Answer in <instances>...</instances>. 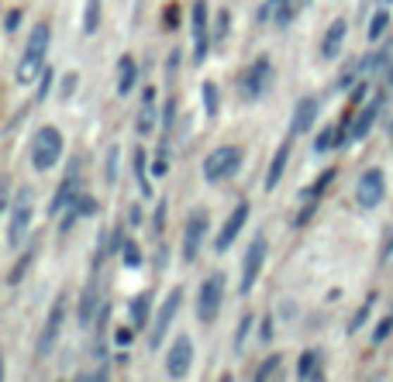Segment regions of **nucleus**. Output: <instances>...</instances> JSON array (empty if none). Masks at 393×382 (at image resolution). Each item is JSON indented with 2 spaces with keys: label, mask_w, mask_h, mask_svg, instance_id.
<instances>
[{
  "label": "nucleus",
  "mask_w": 393,
  "mask_h": 382,
  "mask_svg": "<svg viewBox=\"0 0 393 382\" xmlns=\"http://www.w3.org/2000/svg\"><path fill=\"white\" fill-rule=\"evenodd\" d=\"M249 214H252V207H249V200H242L235 210L228 214V221H225V227L218 231V238H214V248L218 252H228L231 241L242 234V227H245V221H249Z\"/></svg>",
  "instance_id": "obj_12"
},
{
  "label": "nucleus",
  "mask_w": 393,
  "mask_h": 382,
  "mask_svg": "<svg viewBox=\"0 0 393 382\" xmlns=\"http://www.w3.org/2000/svg\"><path fill=\"white\" fill-rule=\"evenodd\" d=\"M18 25H21V11H11L7 14V21H4V28H7V34L18 32Z\"/></svg>",
  "instance_id": "obj_41"
},
{
  "label": "nucleus",
  "mask_w": 393,
  "mask_h": 382,
  "mask_svg": "<svg viewBox=\"0 0 393 382\" xmlns=\"http://www.w3.org/2000/svg\"><path fill=\"white\" fill-rule=\"evenodd\" d=\"M345 32H349V25H345L342 18H335V21H331V28H328V34H325V42H321V56H325L328 63H331V59H338L342 42H345Z\"/></svg>",
  "instance_id": "obj_18"
},
{
  "label": "nucleus",
  "mask_w": 393,
  "mask_h": 382,
  "mask_svg": "<svg viewBox=\"0 0 393 382\" xmlns=\"http://www.w3.org/2000/svg\"><path fill=\"white\" fill-rule=\"evenodd\" d=\"M152 176H166V159H156V162H152Z\"/></svg>",
  "instance_id": "obj_45"
},
{
  "label": "nucleus",
  "mask_w": 393,
  "mask_h": 382,
  "mask_svg": "<svg viewBox=\"0 0 393 382\" xmlns=\"http://www.w3.org/2000/svg\"><path fill=\"white\" fill-rule=\"evenodd\" d=\"M190 365H194V341H190L187 334H180V338L173 341L169 355H166V372H169L173 379H183V376L190 372Z\"/></svg>",
  "instance_id": "obj_11"
},
{
  "label": "nucleus",
  "mask_w": 393,
  "mask_h": 382,
  "mask_svg": "<svg viewBox=\"0 0 393 382\" xmlns=\"http://www.w3.org/2000/svg\"><path fill=\"white\" fill-rule=\"evenodd\" d=\"M63 159V131L59 127H38L32 138V165L38 172L56 169V162Z\"/></svg>",
  "instance_id": "obj_2"
},
{
  "label": "nucleus",
  "mask_w": 393,
  "mask_h": 382,
  "mask_svg": "<svg viewBox=\"0 0 393 382\" xmlns=\"http://www.w3.org/2000/svg\"><path fill=\"white\" fill-rule=\"evenodd\" d=\"M387 83H393V63H390V72H387Z\"/></svg>",
  "instance_id": "obj_48"
},
{
  "label": "nucleus",
  "mask_w": 393,
  "mask_h": 382,
  "mask_svg": "<svg viewBox=\"0 0 393 382\" xmlns=\"http://www.w3.org/2000/svg\"><path fill=\"white\" fill-rule=\"evenodd\" d=\"M387 25H390V14H387V11H380V14L373 18V25H369V38H373V42H380L383 32H387Z\"/></svg>",
  "instance_id": "obj_30"
},
{
  "label": "nucleus",
  "mask_w": 393,
  "mask_h": 382,
  "mask_svg": "<svg viewBox=\"0 0 393 382\" xmlns=\"http://www.w3.org/2000/svg\"><path fill=\"white\" fill-rule=\"evenodd\" d=\"M221 303H225V276L214 272V276H207L200 283V293H196V317L204 320V324H211V320L221 314Z\"/></svg>",
  "instance_id": "obj_5"
},
{
  "label": "nucleus",
  "mask_w": 393,
  "mask_h": 382,
  "mask_svg": "<svg viewBox=\"0 0 393 382\" xmlns=\"http://www.w3.org/2000/svg\"><path fill=\"white\" fill-rule=\"evenodd\" d=\"M104 179L114 186L118 183V145H111V152H107V169H104Z\"/></svg>",
  "instance_id": "obj_31"
},
{
  "label": "nucleus",
  "mask_w": 393,
  "mask_h": 382,
  "mask_svg": "<svg viewBox=\"0 0 393 382\" xmlns=\"http://www.w3.org/2000/svg\"><path fill=\"white\" fill-rule=\"evenodd\" d=\"M63 317H66V300L59 296L56 307H52V314H49V320H45L42 338H38V355H42V358H45V355L52 351V345H56V338H59V331H63Z\"/></svg>",
  "instance_id": "obj_14"
},
{
  "label": "nucleus",
  "mask_w": 393,
  "mask_h": 382,
  "mask_svg": "<svg viewBox=\"0 0 393 382\" xmlns=\"http://www.w3.org/2000/svg\"><path fill=\"white\" fill-rule=\"evenodd\" d=\"M163 224H166V203H159V207H156V217H152V231L159 234V231H163Z\"/></svg>",
  "instance_id": "obj_42"
},
{
  "label": "nucleus",
  "mask_w": 393,
  "mask_h": 382,
  "mask_svg": "<svg viewBox=\"0 0 393 382\" xmlns=\"http://www.w3.org/2000/svg\"><path fill=\"white\" fill-rule=\"evenodd\" d=\"M369 307H373V300H369V303L362 307V310H359V314H356V317L349 320V331H352V334L359 331V327H362V324H366V320H369Z\"/></svg>",
  "instance_id": "obj_38"
},
{
  "label": "nucleus",
  "mask_w": 393,
  "mask_h": 382,
  "mask_svg": "<svg viewBox=\"0 0 393 382\" xmlns=\"http://www.w3.org/2000/svg\"><path fill=\"white\" fill-rule=\"evenodd\" d=\"M287 159H290V141H283L280 148H276V155L269 162V176H266V190H276V183L283 179V172H287Z\"/></svg>",
  "instance_id": "obj_20"
},
{
  "label": "nucleus",
  "mask_w": 393,
  "mask_h": 382,
  "mask_svg": "<svg viewBox=\"0 0 393 382\" xmlns=\"http://www.w3.org/2000/svg\"><path fill=\"white\" fill-rule=\"evenodd\" d=\"M11 207V221H7V245L18 248L28 234V224H32V190H18V196L7 203Z\"/></svg>",
  "instance_id": "obj_4"
},
{
  "label": "nucleus",
  "mask_w": 393,
  "mask_h": 382,
  "mask_svg": "<svg viewBox=\"0 0 393 382\" xmlns=\"http://www.w3.org/2000/svg\"><path fill=\"white\" fill-rule=\"evenodd\" d=\"M204 107H207V117H218V87L214 83H204Z\"/></svg>",
  "instance_id": "obj_29"
},
{
  "label": "nucleus",
  "mask_w": 393,
  "mask_h": 382,
  "mask_svg": "<svg viewBox=\"0 0 393 382\" xmlns=\"http://www.w3.org/2000/svg\"><path fill=\"white\" fill-rule=\"evenodd\" d=\"M266 252H269L266 238L256 234L252 245H249V252H245V258H242V286H238L242 293H249V289L256 286V279H259V272H262V262H266Z\"/></svg>",
  "instance_id": "obj_7"
},
{
  "label": "nucleus",
  "mask_w": 393,
  "mask_h": 382,
  "mask_svg": "<svg viewBox=\"0 0 393 382\" xmlns=\"http://www.w3.org/2000/svg\"><path fill=\"white\" fill-rule=\"evenodd\" d=\"M194 59L204 63V56H207V4L204 0L194 4Z\"/></svg>",
  "instance_id": "obj_16"
},
{
  "label": "nucleus",
  "mask_w": 393,
  "mask_h": 382,
  "mask_svg": "<svg viewBox=\"0 0 393 382\" xmlns=\"http://www.w3.org/2000/svg\"><path fill=\"white\" fill-rule=\"evenodd\" d=\"M111 369H97V372H80V379H107Z\"/></svg>",
  "instance_id": "obj_43"
},
{
  "label": "nucleus",
  "mask_w": 393,
  "mask_h": 382,
  "mask_svg": "<svg viewBox=\"0 0 393 382\" xmlns=\"http://www.w3.org/2000/svg\"><path fill=\"white\" fill-rule=\"evenodd\" d=\"M345 141V127H325L321 134H318V145H314V152H328V148H338Z\"/></svg>",
  "instance_id": "obj_26"
},
{
  "label": "nucleus",
  "mask_w": 393,
  "mask_h": 382,
  "mask_svg": "<svg viewBox=\"0 0 393 382\" xmlns=\"http://www.w3.org/2000/svg\"><path fill=\"white\" fill-rule=\"evenodd\" d=\"M387 196V179H383V172L380 169H366L359 176V183H356V200H359L362 210H373V207H380V200Z\"/></svg>",
  "instance_id": "obj_6"
},
{
  "label": "nucleus",
  "mask_w": 393,
  "mask_h": 382,
  "mask_svg": "<svg viewBox=\"0 0 393 382\" xmlns=\"http://www.w3.org/2000/svg\"><path fill=\"white\" fill-rule=\"evenodd\" d=\"M49 42H52L49 25H35L32 34H28V45H25V56H21V63H18V83H32L35 76L45 69Z\"/></svg>",
  "instance_id": "obj_1"
},
{
  "label": "nucleus",
  "mask_w": 393,
  "mask_h": 382,
  "mask_svg": "<svg viewBox=\"0 0 393 382\" xmlns=\"http://www.w3.org/2000/svg\"><path fill=\"white\" fill-rule=\"evenodd\" d=\"M49 90H52V69H42V83H38V94H35V100H45V96H49Z\"/></svg>",
  "instance_id": "obj_36"
},
{
  "label": "nucleus",
  "mask_w": 393,
  "mask_h": 382,
  "mask_svg": "<svg viewBox=\"0 0 393 382\" xmlns=\"http://www.w3.org/2000/svg\"><path fill=\"white\" fill-rule=\"evenodd\" d=\"M100 25V0H87V14H83V34H94Z\"/></svg>",
  "instance_id": "obj_28"
},
{
  "label": "nucleus",
  "mask_w": 393,
  "mask_h": 382,
  "mask_svg": "<svg viewBox=\"0 0 393 382\" xmlns=\"http://www.w3.org/2000/svg\"><path fill=\"white\" fill-rule=\"evenodd\" d=\"M294 18V0H276V25H290Z\"/></svg>",
  "instance_id": "obj_33"
},
{
  "label": "nucleus",
  "mask_w": 393,
  "mask_h": 382,
  "mask_svg": "<svg viewBox=\"0 0 393 382\" xmlns=\"http://www.w3.org/2000/svg\"><path fill=\"white\" fill-rule=\"evenodd\" d=\"M135 79H138V63H135L131 56H125V59H121V76H118V94L128 96L131 87H135Z\"/></svg>",
  "instance_id": "obj_23"
},
{
  "label": "nucleus",
  "mask_w": 393,
  "mask_h": 382,
  "mask_svg": "<svg viewBox=\"0 0 393 382\" xmlns=\"http://www.w3.org/2000/svg\"><path fill=\"white\" fill-rule=\"evenodd\" d=\"M273 4H276V0H273Z\"/></svg>",
  "instance_id": "obj_49"
},
{
  "label": "nucleus",
  "mask_w": 393,
  "mask_h": 382,
  "mask_svg": "<svg viewBox=\"0 0 393 382\" xmlns=\"http://www.w3.org/2000/svg\"><path fill=\"white\" fill-rule=\"evenodd\" d=\"M125 265L128 269H135V265H142V252H138V245H125Z\"/></svg>",
  "instance_id": "obj_37"
},
{
  "label": "nucleus",
  "mask_w": 393,
  "mask_h": 382,
  "mask_svg": "<svg viewBox=\"0 0 393 382\" xmlns=\"http://www.w3.org/2000/svg\"><path fill=\"white\" fill-rule=\"evenodd\" d=\"M249 327H252V317H242V327H238V338H235V351L245 348V338H249Z\"/></svg>",
  "instance_id": "obj_39"
},
{
  "label": "nucleus",
  "mask_w": 393,
  "mask_h": 382,
  "mask_svg": "<svg viewBox=\"0 0 393 382\" xmlns=\"http://www.w3.org/2000/svg\"><path fill=\"white\" fill-rule=\"evenodd\" d=\"M114 341H118V345H128V341H131V331H118V338H114Z\"/></svg>",
  "instance_id": "obj_47"
},
{
  "label": "nucleus",
  "mask_w": 393,
  "mask_h": 382,
  "mask_svg": "<svg viewBox=\"0 0 393 382\" xmlns=\"http://www.w3.org/2000/svg\"><path fill=\"white\" fill-rule=\"evenodd\" d=\"M390 331H393V317L380 320V327H376V334H373V345H383V341L390 338Z\"/></svg>",
  "instance_id": "obj_35"
},
{
  "label": "nucleus",
  "mask_w": 393,
  "mask_h": 382,
  "mask_svg": "<svg viewBox=\"0 0 393 382\" xmlns=\"http://www.w3.org/2000/svg\"><path fill=\"white\" fill-rule=\"evenodd\" d=\"M180 303H183V289H173L166 296V303L159 307V317H156L152 334H149V348L152 351L163 348V338H166V331H169V324H173V317H176V310H180Z\"/></svg>",
  "instance_id": "obj_9"
},
{
  "label": "nucleus",
  "mask_w": 393,
  "mask_h": 382,
  "mask_svg": "<svg viewBox=\"0 0 393 382\" xmlns=\"http://www.w3.org/2000/svg\"><path fill=\"white\" fill-rule=\"evenodd\" d=\"M73 87H76V76L69 72V76H66V83H63V96H73Z\"/></svg>",
  "instance_id": "obj_44"
},
{
  "label": "nucleus",
  "mask_w": 393,
  "mask_h": 382,
  "mask_svg": "<svg viewBox=\"0 0 393 382\" xmlns=\"http://www.w3.org/2000/svg\"><path fill=\"white\" fill-rule=\"evenodd\" d=\"M331 179H335V169H325V172H321V176H318V179L307 186V190L300 193V200H307V203H318V196H321V193L331 186Z\"/></svg>",
  "instance_id": "obj_25"
},
{
  "label": "nucleus",
  "mask_w": 393,
  "mask_h": 382,
  "mask_svg": "<svg viewBox=\"0 0 393 382\" xmlns=\"http://www.w3.org/2000/svg\"><path fill=\"white\" fill-rule=\"evenodd\" d=\"M207 227H211L207 210H194L190 221H187V234H183V262H194L196 255H200L204 238H207Z\"/></svg>",
  "instance_id": "obj_8"
},
{
  "label": "nucleus",
  "mask_w": 393,
  "mask_h": 382,
  "mask_svg": "<svg viewBox=\"0 0 393 382\" xmlns=\"http://www.w3.org/2000/svg\"><path fill=\"white\" fill-rule=\"evenodd\" d=\"M383 262H393V234H390V241L383 245Z\"/></svg>",
  "instance_id": "obj_46"
},
{
  "label": "nucleus",
  "mask_w": 393,
  "mask_h": 382,
  "mask_svg": "<svg viewBox=\"0 0 393 382\" xmlns=\"http://www.w3.org/2000/svg\"><path fill=\"white\" fill-rule=\"evenodd\" d=\"M269 87H273V63L266 56H259L256 63L249 65V72H245V96L249 100H262L269 94Z\"/></svg>",
  "instance_id": "obj_10"
},
{
  "label": "nucleus",
  "mask_w": 393,
  "mask_h": 382,
  "mask_svg": "<svg viewBox=\"0 0 393 382\" xmlns=\"http://www.w3.org/2000/svg\"><path fill=\"white\" fill-rule=\"evenodd\" d=\"M380 107H383V96H376L366 110H362L359 117H356V125H352V131H349V138L352 141H362L369 131H373V125H376V117H380Z\"/></svg>",
  "instance_id": "obj_19"
},
{
  "label": "nucleus",
  "mask_w": 393,
  "mask_h": 382,
  "mask_svg": "<svg viewBox=\"0 0 393 382\" xmlns=\"http://www.w3.org/2000/svg\"><path fill=\"white\" fill-rule=\"evenodd\" d=\"M273 372H280V355H276V358H266V362H262L259 372H256V379H269Z\"/></svg>",
  "instance_id": "obj_34"
},
{
  "label": "nucleus",
  "mask_w": 393,
  "mask_h": 382,
  "mask_svg": "<svg viewBox=\"0 0 393 382\" xmlns=\"http://www.w3.org/2000/svg\"><path fill=\"white\" fill-rule=\"evenodd\" d=\"M238 165H242V148H235V145H221V148H214V152L204 159V179H207V183L231 179V176L238 172Z\"/></svg>",
  "instance_id": "obj_3"
},
{
  "label": "nucleus",
  "mask_w": 393,
  "mask_h": 382,
  "mask_svg": "<svg viewBox=\"0 0 393 382\" xmlns=\"http://www.w3.org/2000/svg\"><path fill=\"white\" fill-rule=\"evenodd\" d=\"M173 114H176V100H166V110H163V125H166V131H169V127H173V121H176Z\"/></svg>",
  "instance_id": "obj_40"
},
{
  "label": "nucleus",
  "mask_w": 393,
  "mask_h": 382,
  "mask_svg": "<svg viewBox=\"0 0 393 382\" xmlns=\"http://www.w3.org/2000/svg\"><path fill=\"white\" fill-rule=\"evenodd\" d=\"M94 214H97V200L80 193V196H76V200H73V203L63 210V231H69V227L80 221V217H94Z\"/></svg>",
  "instance_id": "obj_17"
},
{
  "label": "nucleus",
  "mask_w": 393,
  "mask_h": 382,
  "mask_svg": "<svg viewBox=\"0 0 393 382\" xmlns=\"http://www.w3.org/2000/svg\"><path fill=\"white\" fill-rule=\"evenodd\" d=\"M76 196H80V162H73V165H69L63 186L56 190V200L49 203V214H52V217H56V214H63V210L73 203V200H76Z\"/></svg>",
  "instance_id": "obj_13"
},
{
  "label": "nucleus",
  "mask_w": 393,
  "mask_h": 382,
  "mask_svg": "<svg viewBox=\"0 0 393 382\" xmlns=\"http://www.w3.org/2000/svg\"><path fill=\"white\" fill-rule=\"evenodd\" d=\"M325 376V369H321V355L318 351H304L300 355V362H297V379H321Z\"/></svg>",
  "instance_id": "obj_21"
},
{
  "label": "nucleus",
  "mask_w": 393,
  "mask_h": 382,
  "mask_svg": "<svg viewBox=\"0 0 393 382\" xmlns=\"http://www.w3.org/2000/svg\"><path fill=\"white\" fill-rule=\"evenodd\" d=\"M97 310H100V283L97 279H90V286H87L83 300H80V320H83V324H90Z\"/></svg>",
  "instance_id": "obj_22"
},
{
  "label": "nucleus",
  "mask_w": 393,
  "mask_h": 382,
  "mask_svg": "<svg viewBox=\"0 0 393 382\" xmlns=\"http://www.w3.org/2000/svg\"><path fill=\"white\" fill-rule=\"evenodd\" d=\"M135 127H138V134H149V131H152V100H145V107H142Z\"/></svg>",
  "instance_id": "obj_32"
},
{
  "label": "nucleus",
  "mask_w": 393,
  "mask_h": 382,
  "mask_svg": "<svg viewBox=\"0 0 393 382\" xmlns=\"http://www.w3.org/2000/svg\"><path fill=\"white\" fill-rule=\"evenodd\" d=\"M149 307H152V293H142V296H135L131 300V324L135 327H145L149 324Z\"/></svg>",
  "instance_id": "obj_24"
},
{
  "label": "nucleus",
  "mask_w": 393,
  "mask_h": 382,
  "mask_svg": "<svg viewBox=\"0 0 393 382\" xmlns=\"http://www.w3.org/2000/svg\"><path fill=\"white\" fill-rule=\"evenodd\" d=\"M135 179H138V190L145 196H152V183H149V165H145V152L138 148L135 152Z\"/></svg>",
  "instance_id": "obj_27"
},
{
  "label": "nucleus",
  "mask_w": 393,
  "mask_h": 382,
  "mask_svg": "<svg viewBox=\"0 0 393 382\" xmlns=\"http://www.w3.org/2000/svg\"><path fill=\"white\" fill-rule=\"evenodd\" d=\"M318 96H300L294 107V121H290V134H304V131H311L314 125V117H318Z\"/></svg>",
  "instance_id": "obj_15"
}]
</instances>
